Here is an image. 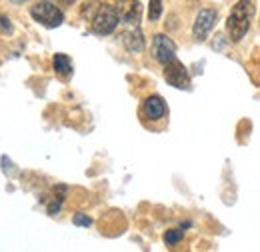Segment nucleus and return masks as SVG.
I'll list each match as a JSON object with an SVG mask.
<instances>
[{
  "label": "nucleus",
  "instance_id": "5",
  "mask_svg": "<svg viewBox=\"0 0 260 252\" xmlns=\"http://www.w3.org/2000/svg\"><path fill=\"white\" fill-rule=\"evenodd\" d=\"M218 18V12L214 8H202L198 12L194 20V26H192V34H194L196 40H204L208 36V32L214 28V22Z\"/></svg>",
  "mask_w": 260,
  "mask_h": 252
},
{
  "label": "nucleus",
  "instance_id": "11",
  "mask_svg": "<svg viewBox=\"0 0 260 252\" xmlns=\"http://www.w3.org/2000/svg\"><path fill=\"white\" fill-rule=\"evenodd\" d=\"M54 70H56V74L58 76H62V78H68L70 74H72V60L66 56V54H54Z\"/></svg>",
  "mask_w": 260,
  "mask_h": 252
},
{
  "label": "nucleus",
  "instance_id": "13",
  "mask_svg": "<svg viewBox=\"0 0 260 252\" xmlns=\"http://www.w3.org/2000/svg\"><path fill=\"white\" fill-rule=\"evenodd\" d=\"M160 14H162V0H150V4H148V18L154 22V20L160 18Z\"/></svg>",
  "mask_w": 260,
  "mask_h": 252
},
{
  "label": "nucleus",
  "instance_id": "12",
  "mask_svg": "<svg viewBox=\"0 0 260 252\" xmlns=\"http://www.w3.org/2000/svg\"><path fill=\"white\" fill-rule=\"evenodd\" d=\"M182 238H184V232H182L180 228L166 230V234H164V242H166V246H174V244H178Z\"/></svg>",
  "mask_w": 260,
  "mask_h": 252
},
{
  "label": "nucleus",
  "instance_id": "7",
  "mask_svg": "<svg viewBox=\"0 0 260 252\" xmlns=\"http://www.w3.org/2000/svg\"><path fill=\"white\" fill-rule=\"evenodd\" d=\"M116 12L122 22L136 24L140 20V2L138 0H118L116 2Z\"/></svg>",
  "mask_w": 260,
  "mask_h": 252
},
{
  "label": "nucleus",
  "instance_id": "10",
  "mask_svg": "<svg viewBox=\"0 0 260 252\" xmlns=\"http://www.w3.org/2000/svg\"><path fill=\"white\" fill-rule=\"evenodd\" d=\"M66 190L68 188H66L64 184H58V186L52 188V194H50V198H48V202H46L48 214H56V212L60 210V206H62V202H64Z\"/></svg>",
  "mask_w": 260,
  "mask_h": 252
},
{
  "label": "nucleus",
  "instance_id": "15",
  "mask_svg": "<svg viewBox=\"0 0 260 252\" xmlns=\"http://www.w3.org/2000/svg\"><path fill=\"white\" fill-rule=\"evenodd\" d=\"M0 32H4V34H10V32H12L10 18H8V16H4V14H0Z\"/></svg>",
  "mask_w": 260,
  "mask_h": 252
},
{
  "label": "nucleus",
  "instance_id": "6",
  "mask_svg": "<svg viewBox=\"0 0 260 252\" xmlns=\"http://www.w3.org/2000/svg\"><path fill=\"white\" fill-rule=\"evenodd\" d=\"M152 54L160 64L170 62L172 58H176V44L166 34H156L152 40Z\"/></svg>",
  "mask_w": 260,
  "mask_h": 252
},
{
  "label": "nucleus",
  "instance_id": "8",
  "mask_svg": "<svg viewBox=\"0 0 260 252\" xmlns=\"http://www.w3.org/2000/svg\"><path fill=\"white\" fill-rule=\"evenodd\" d=\"M142 112L148 120H160L164 114H166V102H164L162 96L152 94L148 96L142 104Z\"/></svg>",
  "mask_w": 260,
  "mask_h": 252
},
{
  "label": "nucleus",
  "instance_id": "2",
  "mask_svg": "<svg viewBox=\"0 0 260 252\" xmlns=\"http://www.w3.org/2000/svg\"><path fill=\"white\" fill-rule=\"evenodd\" d=\"M118 12H116V6H110V4H96L94 8V16H92V32L98 36H106L118 26Z\"/></svg>",
  "mask_w": 260,
  "mask_h": 252
},
{
  "label": "nucleus",
  "instance_id": "3",
  "mask_svg": "<svg viewBox=\"0 0 260 252\" xmlns=\"http://www.w3.org/2000/svg\"><path fill=\"white\" fill-rule=\"evenodd\" d=\"M30 16L36 22H40L42 26H46V28H56V26H60L64 22L62 10L58 6H54L52 2H46V0L34 4L30 8Z\"/></svg>",
  "mask_w": 260,
  "mask_h": 252
},
{
  "label": "nucleus",
  "instance_id": "4",
  "mask_svg": "<svg viewBox=\"0 0 260 252\" xmlns=\"http://www.w3.org/2000/svg\"><path fill=\"white\" fill-rule=\"evenodd\" d=\"M164 78H166V82L170 86H174L178 90H188L190 88L188 70H186L184 64L180 62V60H176V58H172L170 62L164 64Z\"/></svg>",
  "mask_w": 260,
  "mask_h": 252
},
{
  "label": "nucleus",
  "instance_id": "9",
  "mask_svg": "<svg viewBox=\"0 0 260 252\" xmlns=\"http://www.w3.org/2000/svg\"><path fill=\"white\" fill-rule=\"evenodd\" d=\"M122 42L128 52H142L144 50V36L140 28H130L122 34Z\"/></svg>",
  "mask_w": 260,
  "mask_h": 252
},
{
  "label": "nucleus",
  "instance_id": "14",
  "mask_svg": "<svg viewBox=\"0 0 260 252\" xmlns=\"http://www.w3.org/2000/svg\"><path fill=\"white\" fill-rule=\"evenodd\" d=\"M72 222H74L76 226H90V224H92V218L86 216V214H74Z\"/></svg>",
  "mask_w": 260,
  "mask_h": 252
},
{
  "label": "nucleus",
  "instance_id": "1",
  "mask_svg": "<svg viewBox=\"0 0 260 252\" xmlns=\"http://www.w3.org/2000/svg\"><path fill=\"white\" fill-rule=\"evenodd\" d=\"M252 14H254V6L250 0H240L234 4V8H232L226 20V32L232 42H238L244 38V34L250 28Z\"/></svg>",
  "mask_w": 260,
  "mask_h": 252
}]
</instances>
